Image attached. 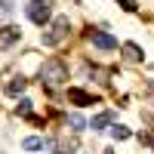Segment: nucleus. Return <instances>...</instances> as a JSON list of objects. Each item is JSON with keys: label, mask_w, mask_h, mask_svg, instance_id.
I'll use <instances>...</instances> for the list:
<instances>
[{"label": "nucleus", "mask_w": 154, "mask_h": 154, "mask_svg": "<svg viewBox=\"0 0 154 154\" xmlns=\"http://www.w3.org/2000/svg\"><path fill=\"white\" fill-rule=\"evenodd\" d=\"M40 80H43L49 89L62 86V83L68 80V68H65V62H62V59H49L46 65L40 68Z\"/></svg>", "instance_id": "1"}, {"label": "nucleus", "mask_w": 154, "mask_h": 154, "mask_svg": "<svg viewBox=\"0 0 154 154\" xmlns=\"http://www.w3.org/2000/svg\"><path fill=\"white\" fill-rule=\"evenodd\" d=\"M68 16H59V19H53V25L46 28V34H43V46H59L62 40L68 37Z\"/></svg>", "instance_id": "2"}, {"label": "nucleus", "mask_w": 154, "mask_h": 154, "mask_svg": "<svg viewBox=\"0 0 154 154\" xmlns=\"http://www.w3.org/2000/svg\"><path fill=\"white\" fill-rule=\"evenodd\" d=\"M49 6H53L49 0H31V3H28V19H31L34 25H46L49 16H53V9H49Z\"/></svg>", "instance_id": "3"}, {"label": "nucleus", "mask_w": 154, "mask_h": 154, "mask_svg": "<svg viewBox=\"0 0 154 154\" xmlns=\"http://www.w3.org/2000/svg\"><path fill=\"white\" fill-rule=\"evenodd\" d=\"M68 102H74V105H93V102H96V96H89L86 89L71 86V89H68Z\"/></svg>", "instance_id": "4"}, {"label": "nucleus", "mask_w": 154, "mask_h": 154, "mask_svg": "<svg viewBox=\"0 0 154 154\" xmlns=\"http://www.w3.org/2000/svg\"><path fill=\"white\" fill-rule=\"evenodd\" d=\"M89 37H93V43H96L99 49H114V46H117V40H114L111 34H105V31H93Z\"/></svg>", "instance_id": "5"}, {"label": "nucleus", "mask_w": 154, "mask_h": 154, "mask_svg": "<svg viewBox=\"0 0 154 154\" xmlns=\"http://www.w3.org/2000/svg\"><path fill=\"white\" fill-rule=\"evenodd\" d=\"M19 37H22V28H16V25H6V28L0 31V43L9 46V43H16Z\"/></svg>", "instance_id": "6"}, {"label": "nucleus", "mask_w": 154, "mask_h": 154, "mask_svg": "<svg viewBox=\"0 0 154 154\" xmlns=\"http://www.w3.org/2000/svg\"><path fill=\"white\" fill-rule=\"evenodd\" d=\"M111 120H114V114H111V111H102V114H96V117H93V123H89V126H93V133H99V130H105Z\"/></svg>", "instance_id": "7"}, {"label": "nucleus", "mask_w": 154, "mask_h": 154, "mask_svg": "<svg viewBox=\"0 0 154 154\" xmlns=\"http://www.w3.org/2000/svg\"><path fill=\"white\" fill-rule=\"evenodd\" d=\"M123 56L130 62H139V59H142V49H139L136 43H123Z\"/></svg>", "instance_id": "8"}, {"label": "nucleus", "mask_w": 154, "mask_h": 154, "mask_svg": "<svg viewBox=\"0 0 154 154\" xmlns=\"http://www.w3.org/2000/svg\"><path fill=\"white\" fill-rule=\"evenodd\" d=\"M25 83H28V80H25V77H16V80H12V83L6 86V93H9V96H19L22 89H25Z\"/></svg>", "instance_id": "9"}, {"label": "nucleus", "mask_w": 154, "mask_h": 154, "mask_svg": "<svg viewBox=\"0 0 154 154\" xmlns=\"http://www.w3.org/2000/svg\"><path fill=\"white\" fill-rule=\"evenodd\" d=\"M25 148H28V151H40L46 142H43V139H37V136H31V139H25V142H22Z\"/></svg>", "instance_id": "10"}, {"label": "nucleus", "mask_w": 154, "mask_h": 154, "mask_svg": "<svg viewBox=\"0 0 154 154\" xmlns=\"http://www.w3.org/2000/svg\"><path fill=\"white\" fill-rule=\"evenodd\" d=\"M68 123L74 126V130H77V133H80V130H83V126H86V123H83V117H80V114H71V117H68Z\"/></svg>", "instance_id": "11"}, {"label": "nucleus", "mask_w": 154, "mask_h": 154, "mask_svg": "<svg viewBox=\"0 0 154 154\" xmlns=\"http://www.w3.org/2000/svg\"><path fill=\"white\" fill-rule=\"evenodd\" d=\"M19 114H22V117H31V102H28V99L19 102Z\"/></svg>", "instance_id": "12"}, {"label": "nucleus", "mask_w": 154, "mask_h": 154, "mask_svg": "<svg viewBox=\"0 0 154 154\" xmlns=\"http://www.w3.org/2000/svg\"><path fill=\"white\" fill-rule=\"evenodd\" d=\"M114 139H120V142H123V139H130V130H126V126H114Z\"/></svg>", "instance_id": "13"}, {"label": "nucleus", "mask_w": 154, "mask_h": 154, "mask_svg": "<svg viewBox=\"0 0 154 154\" xmlns=\"http://www.w3.org/2000/svg\"><path fill=\"white\" fill-rule=\"evenodd\" d=\"M117 3H120L126 12H133V9H136V0H117Z\"/></svg>", "instance_id": "14"}, {"label": "nucleus", "mask_w": 154, "mask_h": 154, "mask_svg": "<svg viewBox=\"0 0 154 154\" xmlns=\"http://www.w3.org/2000/svg\"><path fill=\"white\" fill-rule=\"evenodd\" d=\"M12 9V0H0V12H9Z\"/></svg>", "instance_id": "15"}]
</instances>
